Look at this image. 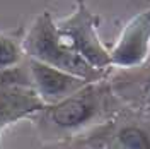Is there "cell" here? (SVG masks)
Here are the masks:
<instances>
[{
  "mask_svg": "<svg viewBox=\"0 0 150 149\" xmlns=\"http://www.w3.org/2000/svg\"><path fill=\"white\" fill-rule=\"evenodd\" d=\"M22 50L28 58L43 62L63 72L77 75L87 82H97L108 77L109 70H99L75 53L58 34L50 12H41L22 38Z\"/></svg>",
  "mask_w": 150,
  "mask_h": 149,
  "instance_id": "obj_1",
  "label": "cell"
},
{
  "mask_svg": "<svg viewBox=\"0 0 150 149\" xmlns=\"http://www.w3.org/2000/svg\"><path fill=\"white\" fill-rule=\"evenodd\" d=\"M112 96L114 93L106 77L97 82H87L63 101L46 106L36 117L58 134H75L94 122L103 120L104 113L112 108Z\"/></svg>",
  "mask_w": 150,
  "mask_h": 149,
  "instance_id": "obj_2",
  "label": "cell"
},
{
  "mask_svg": "<svg viewBox=\"0 0 150 149\" xmlns=\"http://www.w3.org/2000/svg\"><path fill=\"white\" fill-rule=\"evenodd\" d=\"M75 4L77 9L68 17L55 22L58 34L75 53H79L92 67L99 70H109V50H106L97 36L99 16L87 9L84 0H75Z\"/></svg>",
  "mask_w": 150,
  "mask_h": 149,
  "instance_id": "obj_3",
  "label": "cell"
},
{
  "mask_svg": "<svg viewBox=\"0 0 150 149\" xmlns=\"http://www.w3.org/2000/svg\"><path fill=\"white\" fill-rule=\"evenodd\" d=\"M150 55V9L137 14L125 26L116 45L109 50L111 67L131 70L143 65Z\"/></svg>",
  "mask_w": 150,
  "mask_h": 149,
  "instance_id": "obj_4",
  "label": "cell"
},
{
  "mask_svg": "<svg viewBox=\"0 0 150 149\" xmlns=\"http://www.w3.org/2000/svg\"><path fill=\"white\" fill-rule=\"evenodd\" d=\"M28 65L33 77V87L46 106L63 101L65 98L72 96L87 84V81L77 75L63 72L60 69H55L33 58H28Z\"/></svg>",
  "mask_w": 150,
  "mask_h": 149,
  "instance_id": "obj_5",
  "label": "cell"
},
{
  "mask_svg": "<svg viewBox=\"0 0 150 149\" xmlns=\"http://www.w3.org/2000/svg\"><path fill=\"white\" fill-rule=\"evenodd\" d=\"M45 108L34 87H0V134L22 118H34Z\"/></svg>",
  "mask_w": 150,
  "mask_h": 149,
  "instance_id": "obj_6",
  "label": "cell"
},
{
  "mask_svg": "<svg viewBox=\"0 0 150 149\" xmlns=\"http://www.w3.org/2000/svg\"><path fill=\"white\" fill-rule=\"evenodd\" d=\"M112 93L120 94L130 101H149L150 103V55L143 65L125 70L114 79H108Z\"/></svg>",
  "mask_w": 150,
  "mask_h": 149,
  "instance_id": "obj_7",
  "label": "cell"
},
{
  "mask_svg": "<svg viewBox=\"0 0 150 149\" xmlns=\"http://www.w3.org/2000/svg\"><path fill=\"white\" fill-rule=\"evenodd\" d=\"M101 146L104 149H150V132L135 123L120 125L106 134Z\"/></svg>",
  "mask_w": 150,
  "mask_h": 149,
  "instance_id": "obj_8",
  "label": "cell"
},
{
  "mask_svg": "<svg viewBox=\"0 0 150 149\" xmlns=\"http://www.w3.org/2000/svg\"><path fill=\"white\" fill-rule=\"evenodd\" d=\"M26 58L22 50V39L19 41L10 34L0 33V70L21 64Z\"/></svg>",
  "mask_w": 150,
  "mask_h": 149,
  "instance_id": "obj_9",
  "label": "cell"
},
{
  "mask_svg": "<svg viewBox=\"0 0 150 149\" xmlns=\"http://www.w3.org/2000/svg\"><path fill=\"white\" fill-rule=\"evenodd\" d=\"M0 87H33L28 58H24L17 65L0 70Z\"/></svg>",
  "mask_w": 150,
  "mask_h": 149,
  "instance_id": "obj_10",
  "label": "cell"
}]
</instances>
